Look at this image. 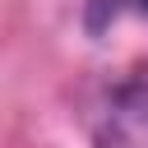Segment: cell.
Listing matches in <instances>:
<instances>
[{
  "instance_id": "1",
  "label": "cell",
  "mask_w": 148,
  "mask_h": 148,
  "mask_svg": "<svg viewBox=\"0 0 148 148\" xmlns=\"http://www.w3.org/2000/svg\"><path fill=\"white\" fill-rule=\"evenodd\" d=\"M92 148H148V65L106 88L92 111Z\"/></svg>"
},
{
  "instance_id": "2",
  "label": "cell",
  "mask_w": 148,
  "mask_h": 148,
  "mask_svg": "<svg viewBox=\"0 0 148 148\" xmlns=\"http://www.w3.org/2000/svg\"><path fill=\"white\" fill-rule=\"evenodd\" d=\"M125 14L148 18V0H88L83 23H88V32H92V37H102V32H111V23H120Z\"/></svg>"
}]
</instances>
